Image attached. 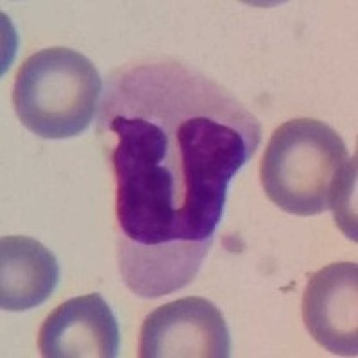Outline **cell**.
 <instances>
[{
	"label": "cell",
	"mask_w": 358,
	"mask_h": 358,
	"mask_svg": "<svg viewBox=\"0 0 358 358\" xmlns=\"http://www.w3.org/2000/svg\"><path fill=\"white\" fill-rule=\"evenodd\" d=\"M59 264L49 249L29 236L0 241V308L24 312L43 305L59 283Z\"/></svg>",
	"instance_id": "7"
},
{
	"label": "cell",
	"mask_w": 358,
	"mask_h": 358,
	"mask_svg": "<svg viewBox=\"0 0 358 358\" xmlns=\"http://www.w3.org/2000/svg\"><path fill=\"white\" fill-rule=\"evenodd\" d=\"M306 330L324 350L358 355V267L355 262L326 265L312 274L303 296Z\"/></svg>",
	"instance_id": "5"
},
{
	"label": "cell",
	"mask_w": 358,
	"mask_h": 358,
	"mask_svg": "<svg viewBox=\"0 0 358 358\" xmlns=\"http://www.w3.org/2000/svg\"><path fill=\"white\" fill-rule=\"evenodd\" d=\"M348 159L346 143L334 127L317 118H294L268 140L262 187L283 212L317 215L330 210L331 188Z\"/></svg>",
	"instance_id": "3"
},
{
	"label": "cell",
	"mask_w": 358,
	"mask_h": 358,
	"mask_svg": "<svg viewBox=\"0 0 358 358\" xmlns=\"http://www.w3.org/2000/svg\"><path fill=\"white\" fill-rule=\"evenodd\" d=\"M357 156L348 159V163L342 167L341 174L335 179L334 188L330 196V210L334 212L338 228L346 233L348 238L357 242Z\"/></svg>",
	"instance_id": "8"
},
{
	"label": "cell",
	"mask_w": 358,
	"mask_h": 358,
	"mask_svg": "<svg viewBox=\"0 0 358 358\" xmlns=\"http://www.w3.org/2000/svg\"><path fill=\"white\" fill-rule=\"evenodd\" d=\"M38 348L45 358H115L120 350L117 317L101 294L73 297L45 319Z\"/></svg>",
	"instance_id": "6"
},
{
	"label": "cell",
	"mask_w": 358,
	"mask_h": 358,
	"mask_svg": "<svg viewBox=\"0 0 358 358\" xmlns=\"http://www.w3.org/2000/svg\"><path fill=\"white\" fill-rule=\"evenodd\" d=\"M113 133L118 268L156 299L190 285L212 248L233 176L255 156L258 118L204 73L151 59L108 79L99 134Z\"/></svg>",
	"instance_id": "1"
},
{
	"label": "cell",
	"mask_w": 358,
	"mask_h": 358,
	"mask_svg": "<svg viewBox=\"0 0 358 358\" xmlns=\"http://www.w3.org/2000/svg\"><path fill=\"white\" fill-rule=\"evenodd\" d=\"M142 358H228L231 335L220 310L204 297H183L145 317L140 331Z\"/></svg>",
	"instance_id": "4"
},
{
	"label": "cell",
	"mask_w": 358,
	"mask_h": 358,
	"mask_svg": "<svg viewBox=\"0 0 358 358\" xmlns=\"http://www.w3.org/2000/svg\"><path fill=\"white\" fill-rule=\"evenodd\" d=\"M101 95L102 79L88 57L66 47H50L22 63L13 106L31 133L63 140L88 129Z\"/></svg>",
	"instance_id": "2"
}]
</instances>
